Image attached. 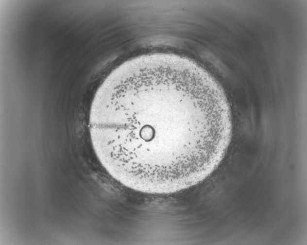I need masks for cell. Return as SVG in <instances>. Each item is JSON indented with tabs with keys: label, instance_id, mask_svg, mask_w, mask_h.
Returning <instances> with one entry per match:
<instances>
[{
	"label": "cell",
	"instance_id": "cell-1",
	"mask_svg": "<svg viewBox=\"0 0 307 245\" xmlns=\"http://www.w3.org/2000/svg\"><path fill=\"white\" fill-rule=\"evenodd\" d=\"M93 149L124 186L151 194L198 184L218 167L230 142L231 109L217 80L195 62L157 53L113 70L92 103Z\"/></svg>",
	"mask_w": 307,
	"mask_h": 245
}]
</instances>
